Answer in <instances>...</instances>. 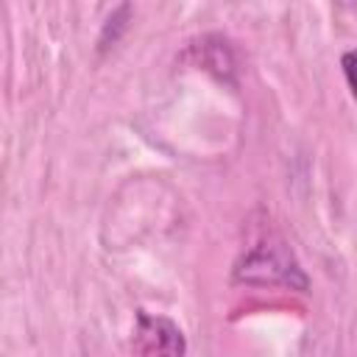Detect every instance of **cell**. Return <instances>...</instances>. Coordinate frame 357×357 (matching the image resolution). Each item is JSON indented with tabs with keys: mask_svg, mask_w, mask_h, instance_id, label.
Returning a JSON list of instances; mask_svg holds the SVG:
<instances>
[{
	"mask_svg": "<svg viewBox=\"0 0 357 357\" xmlns=\"http://www.w3.org/2000/svg\"><path fill=\"white\" fill-rule=\"evenodd\" d=\"M340 67H343V75H346V84L357 100V50H346L340 56Z\"/></svg>",
	"mask_w": 357,
	"mask_h": 357,
	"instance_id": "cell-3",
	"label": "cell"
},
{
	"mask_svg": "<svg viewBox=\"0 0 357 357\" xmlns=\"http://www.w3.org/2000/svg\"><path fill=\"white\" fill-rule=\"evenodd\" d=\"M265 265H271L265 282H287V284H293V273L304 276L298 271V265L293 262V257H287V251L282 245H268V248L262 245V248H257L254 254L245 257V262L237 268V279H248L254 271H262Z\"/></svg>",
	"mask_w": 357,
	"mask_h": 357,
	"instance_id": "cell-2",
	"label": "cell"
},
{
	"mask_svg": "<svg viewBox=\"0 0 357 357\" xmlns=\"http://www.w3.org/2000/svg\"><path fill=\"white\" fill-rule=\"evenodd\" d=\"M131 351L134 357H184L187 340L176 321L139 310L131 335Z\"/></svg>",
	"mask_w": 357,
	"mask_h": 357,
	"instance_id": "cell-1",
	"label": "cell"
}]
</instances>
